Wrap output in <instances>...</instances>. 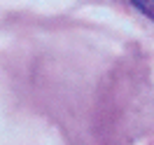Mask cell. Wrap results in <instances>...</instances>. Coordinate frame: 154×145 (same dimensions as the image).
<instances>
[{
    "instance_id": "1",
    "label": "cell",
    "mask_w": 154,
    "mask_h": 145,
    "mask_svg": "<svg viewBox=\"0 0 154 145\" xmlns=\"http://www.w3.org/2000/svg\"><path fill=\"white\" fill-rule=\"evenodd\" d=\"M135 7L140 12H145L149 19H154V2H149V5H143V2H135Z\"/></svg>"
}]
</instances>
